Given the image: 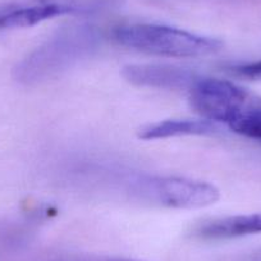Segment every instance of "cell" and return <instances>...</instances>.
<instances>
[{
	"mask_svg": "<svg viewBox=\"0 0 261 261\" xmlns=\"http://www.w3.org/2000/svg\"><path fill=\"white\" fill-rule=\"evenodd\" d=\"M113 36L122 46L160 57L199 58L222 49L217 39L158 23L123 24L113 31Z\"/></svg>",
	"mask_w": 261,
	"mask_h": 261,
	"instance_id": "obj_2",
	"label": "cell"
},
{
	"mask_svg": "<svg viewBox=\"0 0 261 261\" xmlns=\"http://www.w3.org/2000/svg\"><path fill=\"white\" fill-rule=\"evenodd\" d=\"M232 72L240 77L250 80H261V60L253 63H246L233 67Z\"/></svg>",
	"mask_w": 261,
	"mask_h": 261,
	"instance_id": "obj_10",
	"label": "cell"
},
{
	"mask_svg": "<svg viewBox=\"0 0 261 261\" xmlns=\"http://www.w3.org/2000/svg\"><path fill=\"white\" fill-rule=\"evenodd\" d=\"M128 191L142 201L174 209L210 206L220 197L210 183L164 175H137L128 182Z\"/></svg>",
	"mask_w": 261,
	"mask_h": 261,
	"instance_id": "obj_3",
	"label": "cell"
},
{
	"mask_svg": "<svg viewBox=\"0 0 261 261\" xmlns=\"http://www.w3.org/2000/svg\"><path fill=\"white\" fill-rule=\"evenodd\" d=\"M122 76L130 84L164 90H190L200 76L172 64H128Z\"/></svg>",
	"mask_w": 261,
	"mask_h": 261,
	"instance_id": "obj_6",
	"label": "cell"
},
{
	"mask_svg": "<svg viewBox=\"0 0 261 261\" xmlns=\"http://www.w3.org/2000/svg\"><path fill=\"white\" fill-rule=\"evenodd\" d=\"M188 94L191 108L201 118L227 125L247 105L248 100L245 89L220 79L199 77Z\"/></svg>",
	"mask_w": 261,
	"mask_h": 261,
	"instance_id": "obj_4",
	"label": "cell"
},
{
	"mask_svg": "<svg viewBox=\"0 0 261 261\" xmlns=\"http://www.w3.org/2000/svg\"><path fill=\"white\" fill-rule=\"evenodd\" d=\"M71 261H139L132 258H119V257H105V258H85V260H71Z\"/></svg>",
	"mask_w": 261,
	"mask_h": 261,
	"instance_id": "obj_11",
	"label": "cell"
},
{
	"mask_svg": "<svg viewBox=\"0 0 261 261\" xmlns=\"http://www.w3.org/2000/svg\"><path fill=\"white\" fill-rule=\"evenodd\" d=\"M197 236L206 240H227L261 233V213L219 218L202 224Z\"/></svg>",
	"mask_w": 261,
	"mask_h": 261,
	"instance_id": "obj_8",
	"label": "cell"
},
{
	"mask_svg": "<svg viewBox=\"0 0 261 261\" xmlns=\"http://www.w3.org/2000/svg\"><path fill=\"white\" fill-rule=\"evenodd\" d=\"M87 7L67 0H29L0 6V30L24 29L55 18L86 12Z\"/></svg>",
	"mask_w": 261,
	"mask_h": 261,
	"instance_id": "obj_5",
	"label": "cell"
},
{
	"mask_svg": "<svg viewBox=\"0 0 261 261\" xmlns=\"http://www.w3.org/2000/svg\"><path fill=\"white\" fill-rule=\"evenodd\" d=\"M220 129L219 123L201 119H168L152 123L139 130L141 140H160L179 136H212Z\"/></svg>",
	"mask_w": 261,
	"mask_h": 261,
	"instance_id": "obj_7",
	"label": "cell"
},
{
	"mask_svg": "<svg viewBox=\"0 0 261 261\" xmlns=\"http://www.w3.org/2000/svg\"><path fill=\"white\" fill-rule=\"evenodd\" d=\"M228 127L241 136L261 142V104L246 105Z\"/></svg>",
	"mask_w": 261,
	"mask_h": 261,
	"instance_id": "obj_9",
	"label": "cell"
},
{
	"mask_svg": "<svg viewBox=\"0 0 261 261\" xmlns=\"http://www.w3.org/2000/svg\"><path fill=\"white\" fill-rule=\"evenodd\" d=\"M101 35L87 24L59 30L44 44L30 53L16 68V79L35 84L67 71L99 50Z\"/></svg>",
	"mask_w": 261,
	"mask_h": 261,
	"instance_id": "obj_1",
	"label": "cell"
}]
</instances>
